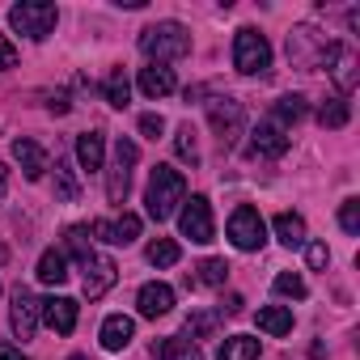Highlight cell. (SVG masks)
Masks as SVG:
<instances>
[{
	"label": "cell",
	"instance_id": "cell-1",
	"mask_svg": "<svg viewBox=\"0 0 360 360\" xmlns=\"http://www.w3.org/2000/svg\"><path fill=\"white\" fill-rule=\"evenodd\" d=\"M187 200V178L178 174L174 165H157L148 174V191H144V204H148V217L153 221H169Z\"/></svg>",
	"mask_w": 360,
	"mask_h": 360
},
{
	"label": "cell",
	"instance_id": "cell-2",
	"mask_svg": "<svg viewBox=\"0 0 360 360\" xmlns=\"http://www.w3.org/2000/svg\"><path fill=\"white\" fill-rule=\"evenodd\" d=\"M140 51L153 64H169V60H183L191 56V30L183 22H157L140 34Z\"/></svg>",
	"mask_w": 360,
	"mask_h": 360
},
{
	"label": "cell",
	"instance_id": "cell-3",
	"mask_svg": "<svg viewBox=\"0 0 360 360\" xmlns=\"http://www.w3.org/2000/svg\"><path fill=\"white\" fill-rule=\"evenodd\" d=\"M56 22H60V9L47 5V0H22V5L9 9V26H13L18 34L34 39V43H43V39L56 30Z\"/></svg>",
	"mask_w": 360,
	"mask_h": 360
},
{
	"label": "cell",
	"instance_id": "cell-4",
	"mask_svg": "<svg viewBox=\"0 0 360 360\" xmlns=\"http://www.w3.org/2000/svg\"><path fill=\"white\" fill-rule=\"evenodd\" d=\"M136 161H140V148H136V140H119L115 144V157H110V165H102L106 169V200L110 204H123L127 200V187H131V169H136Z\"/></svg>",
	"mask_w": 360,
	"mask_h": 360
},
{
	"label": "cell",
	"instance_id": "cell-5",
	"mask_svg": "<svg viewBox=\"0 0 360 360\" xmlns=\"http://www.w3.org/2000/svg\"><path fill=\"white\" fill-rule=\"evenodd\" d=\"M233 68L242 77H263L271 68V43L259 30H250V26L238 30V39H233Z\"/></svg>",
	"mask_w": 360,
	"mask_h": 360
},
{
	"label": "cell",
	"instance_id": "cell-6",
	"mask_svg": "<svg viewBox=\"0 0 360 360\" xmlns=\"http://www.w3.org/2000/svg\"><path fill=\"white\" fill-rule=\"evenodd\" d=\"M178 229H183V238H191L195 246H208L217 238V221H212V204L208 195H191L183 200V208H178Z\"/></svg>",
	"mask_w": 360,
	"mask_h": 360
},
{
	"label": "cell",
	"instance_id": "cell-7",
	"mask_svg": "<svg viewBox=\"0 0 360 360\" xmlns=\"http://www.w3.org/2000/svg\"><path fill=\"white\" fill-rule=\"evenodd\" d=\"M208 123H212L221 148H233L238 136L246 131V110H242L238 98H212V102H208Z\"/></svg>",
	"mask_w": 360,
	"mask_h": 360
},
{
	"label": "cell",
	"instance_id": "cell-8",
	"mask_svg": "<svg viewBox=\"0 0 360 360\" xmlns=\"http://www.w3.org/2000/svg\"><path fill=\"white\" fill-rule=\"evenodd\" d=\"M229 242H233L238 250H263V242H267V225H263L259 208H250V204L233 208V217H229Z\"/></svg>",
	"mask_w": 360,
	"mask_h": 360
},
{
	"label": "cell",
	"instance_id": "cell-9",
	"mask_svg": "<svg viewBox=\"0 0 360 360\" xmlns=\"http://www.w3.org/2000/svg\"><path fill=\"white\" fill-rule=\"evenodd\" d=\"M326 47H330V43H326L314 26H297V30L288 34V60H292L297 68H322Z\"/></svg>",
	"mask_w": 360,
	"mask_h": 360
},
{
	"label": "cell",
	"instance_id": "cell-10",
	"mask_svg": "<svg viewBox=\"0 0 360 360\" xmlns=\"http://www.w3.org/2000/svg\"><path fill=\"white\" fill-rule=\"evenodd\" d=\"M356 64H360V60H356V51H352V47H343V43H330V47H326L322 68L330 72V81L339 85V94H343V98H347V94L356 89V81H360Z\"/></svg>",
	"mask_w": 360,
	"mask_h": 360
},
{
	"label": "cell",
	"instance_id": "cell-11",
	"mask_svg": "<svg viewBox=\"0 0 360 360\" xmlns=\"http://www.w3.org/2000/svg\"><path fill=\"white\" fill-rule=\"evenodd\" d=\"M39 318H43V301L30 288H18L13 292V330H18V339H34Z\"/></svg>",
	"mask_w": 360,
	"mask_h": 360
},
{
	"label": "cell",
	"instance_id": "cell-12",
	"mask_svg": "<svg viewBox=\"0 0 360 360\" xmlns=\"http://www.w3.org/2000/svg\"><path fill=\"white\" fill-rule=\"evenodd\" d=\"M89 233L102 238V242H110V246H131L140 238V217L136 212H123L119 221H94Z\"/></svg>",
	"mask_w": 360,
	"mask_h": 360
},
{
	"label": "cell",
	"instance_id": "cell-13",
	"mask_svg": "<svg viewBox=\"0 0 360 360\" xmlns=\"http://www.w3.org/2000/svg\"><path fill=\"white\" fill-rule=\"evenodd\" d=\"M81 271H85V280H81V284H85V297H89V301H94V297H102V292L119 280V267H115L110 259H102V255H94Z\"/></svg>",
	"mask_w": 360,
	"mask_h": 360
},
{
	"label": "cell",
	"instance_id": "cell-14",
	"mask_svg": "<svg viewBox=\"0 0 360 360\" xmlns=\"http://www.w3.org/2000/svg\"><path fill=\"white\" fill-rule=\"evenodd\" d=\"M250 153H255V157H271V161H276V157H284V153H288V136H284L276 123H259V127L250 131Z\"/></svg>",
	"mask_w": 360,
	"mask_h": 360
},
{
	"label": "cell",
	"instance_id": "cell-15",
	"mask_svg": "<svg viewBox=\"0 0 360 360\" xmlns=\"http://www.w3.org/2000/svg\"><path fill=\"white\" fill-rule=\"evenodd\" d=\"M43 318L56 335H72L77 330V301L72 297H51V301H43Z\"/></svg>",
	"mask_w": 360,
	"mask_h": 360
},
{
	"label": "cell",
	"instance_id": "cell-16",
	"mask_svg": "<svg viewBox=\"0 0 360 360\" xmlns=\"http://www.w3.org/2000/svg\"><path fill=\"white\" fill-rule=\"evenodd\" d=\"M136 305H140L144 318H165L174 309V288L169 284H144L140 297H136Z\"/></svg>",
	"mask_w": 360,
	"mask_h": 360
},
{
	"label": "cell",
	"instance_id": "cell-17",
	"mask_svg": "<svg viewBox=\"0 0 360 360\" xmlns=\"http://www.w3.org/2000/svg\"><path fill=\"white\" fill-rule=\"evenodd\" d=\"M13 157H18V165H22V174L30 178V183H39V178L47 174V153L34 144V140H13Z\"/></svg>",
	"mask_w": 360,
	"mask_h": 360
},
{
	"label": "cell",
	"instance_id": "cell-18",
	"mask_svg": "<svg viewBox=\"0 0 360 360\" xmlns=\"http://www.w3.org/2000/svg\"><path fill=\"white\" fill-rule=\"evenodd\" d=\"M174 68L169 64H148V68H140V94L144 98H165V94H174Z\"/></svg>",
	"mask_w": 360,
	"mask_h": 360
},
{
	"label": "cell",
	"instance_id": "cell-19",
	"mask_svg": "<svg viewBox=\"0 0 360 360\" xmlns=\"http://www.w3.org/2000/svg\"><path fill=\"white\" fill-rule=\"evenodd\" d=\"M102 157H106V136L102 131H81L77 136V161L85 174H98L102 169Z\"/></svg>",
	"mask_w": 360,
	"mask_h": 360
},
{
	"label": "cell",
	"instance_id": "cell-20",
	"mask_svg": "<svg viewBox=\"0 0 360 360\" xmlns=\"http://www.w3.org/2000/svg\"><path fill=\"white\" fill-rule=\"evenodd\" d=\"M131 335H136V322H131L127 314H110V318L102 322V347H106V352H123V347L131 343Z\"/></svg>",
	"mask_w": 360,
	"mask_h": 360
},
{
	"label": "cell",
	"instance_id": "cell-21",
	"mask_svg": "<svg viewBox=\"0 0 360 360\" xmlns=\"http://www.w3.org/2000/svg\"><path fill=\"white\" fill-rule=\"evenodd\" d=\"M153 360H204L200 347L183 335H169V339H157L153 343Z\"/></svg>",
	"mask_w": 360,
	"mask_h": 360
},
{
	"label": "cell",
	"instance_id": "cell-22",
	"mask_svg": "<svg viewBox=\"0 0 360 360\" xmlns=\"http://www.w3.org/2000/svg\"><path fill=\"white\" fill-rule=\"evenodd\" d=\"M225 276H229V263L225 259H204L195 267V276H187V284H195V288H221Z\"/></svg>",
	"mask_w": 360,
	"mask_h": 360
},
{
	"label": "cell",
	"instance_id": "cell-23",
	"mask_svg": "<svg viewBox=\"0 0 360 360\" xmlns=\"http://www.w3.org/2000/svg\"><path fill=\"white\" fill-rule=\"evenodd\" d=\"M102 94H106V102H110L115 110H123V106L131 102V81H127V72H123V68H110V77L102 81Z\"/></svg>",
	"mask_w": 360,
	"mask_h": 360
},
{
	"label": "cell",
	"instance_id": "cell-24",
	"mask_svg": "<svg viewBox=\"0 0 360 360\" xmlns=\"http://www.w3.org/2000/svg\"><path fill=\"white\" fill-rule=\"evenodd\" d=\"M276 238H280L288 250L305 246V221H301L297 212H280V217H276Z\"/></svg>",
	"mask_w": 360,
	"mask_h": 360
},
{
	"label": "cell",
	"instance_id": "cell-25",
	"mask_svg": "<svg viewBox=\"0 0 360 360\" xmlns=\"http://www.w3.org/2000/svg\"><path fill=\"white\" fill-rule=\"evenodd\" d=\"M39 280H43V284H64V280H68V255H64V250H43V259H39Z\"/></svg>",
	"mask_w": 360,
	"mask_h": 360
},
{
	"label": "cell",
	"instance_id": "cell-26",
	"mask_svg": "<svg viewBox=\"0 0 360 360\" xmlns=\"http://www.w3.org/2000/svg\"><path fill=\"white\" fill-rule=\"evenodd\" d=\"M217 360H259V339L250 335H229L217 352Z\"/></svg>",
	"mask_w": 360,
	"mask_h": 360
},
{
	"label": "cell",
	"instance_id": "cell-27",
	"mask_svg": "<svg viewBox=\"0 0 360 360\" xmlns=\"http://www.w3.org/2000/svg\"><path fill=\"white\" fill-rule=\"evenodd\" d=\"M259 330H267V335H288V330H292V309H288V305H267V309H259Z\"/></svg>",
	"mask_w": 360,
	"mask_h": 360
},
{
	"label": "cell",
	"instance_id": "cell-28",
	"mask_svg": "<svg viewBox=\"0 0 360 360\" xmlns=\"http://www.w3.org/2000/svg\"><path fill=\"white\" fill-rule=\"evenodd\" d=\"M271 115H276V127L284 131V127H292V123H301V119H305V98H301V94H288V98H280V102H276V110H271Z\"/></svg>",
	"mask_w": 360,
	"mask_h": 360
},
{
	"label": "cell",
	"instance_id": "cell-29",
	"mask_svg": "<svg viewBox=\"0 0 360 360\" xmlns=\"http://www.w3.org/2000/svg\"><path fill=\"white\" fill-rule=\"evenodd\" d=\"M217 326H221V309H195V314L187 318V335H191V343H195V339H212Z\"/></svg>",
	"mask_w": 360,
	"mask_h": 360
},
{
	"label": "cell",
	"instance_id": "cell-30",
	"mask_svg": "<svg viewBox=\"0 0 360 360\" xmlns=\"http://www.w3.org/2000/svg\"><path fill=\"white\" fill-rule=\"evenodd\" d=\"M174 148H178V157H183L187 165H200V140H195L191 123H183V127L174 131Z\"/></svg>",
	"mask_w": 360,
	"mask_h": 360
},
{
	"label": "cell",
	"instance_id": "cell-31",
	"mask_svg": "<svg viewBox=\"0 0 360 360\" xmlns=\"http://www.w3.org/2000/svg\"><path fill=\"white\" fill-rule=\"evenodd\" d=\"M144 255H148V263H153V267H174L183 250H178V242H174V238H157V242H148V250H144Z\"/></svg>",
	"mask_w": 360,
	"mask_h": 360
},
{
	"label": "cell",
	"instance_id": "cell-32",
	"mask_svg": "<svg viewBox=\"0 0 360 360\" xmlns=\"http://www.w3.org/2000/svg\"><path fill=\"white\" fill-rule=\"evenodd\" d=\"M347 119H352L347 98H326V102H322V110H318V123H322V127H343Z\"/></svg>",
	"mask_w": 360,
	"mask_h": 360
},
{
	"label": "cell",
	"instance_id": "cell-33",
	"mask_svg": "<svg viewBox=\"0 0 360 360\" xmlns=\"http://www.w3.org/2000/svg\"><path fill=\"white\" fill-rule=\"evenodd\" d=\"M64 242H68V250L77 255V263H81V267L94 259V246H89V229H85V225H72V229L64 233Z\"/></svg>",
	"mask_w": 360,
	"mask_h": 360
},
{
	"label": "cell",
	"instance_id": "cell-34",
	"mask_svg": "<svg viewBox=\"0 0 360 360\" xmlns=\"http://www.w3.org/2000/svg\"><path fill=\"white\" fill-rule=\"evenodd\" d=\"M77 195H81V187H77V178L68 174V161H56V200L72 204Z\"/></svg>",
	"mask_w": 360,
	"mask_h": 360
},
{
	"label": "cell",
	"instance_id": "cell-35",
	"mask_svg": "<svg viewBox=\"0 0 360 360\" xmlns=\"http://www.w3.org/2000/svg\"><path fill=\"white\" fill-rule=\"evenodd\" d=\"M271 288H276L280 297H292V301H301V297L309 292V288H305V280H301L297 271H280V276L271 280Z\"/></svg>",
	"mask_w": 360,
	"mask_h": 360
},
{
	"label": "cell",
	"instance_id": "cell-36",
	"mask_svg": "<svg viewBox=\"0 0 360 360\" xmlns=\"http://www.w3.org/2000/svg\"><path fill=\"white\" fill-rule=\"evenodd\" d=\"M339 225L347 233H360V200H343L339 204Z\"/></svg>",
	"mask_w": 360,
	"mask_h": 360
},
{
	"label": "cell",
	"instance_id": "cell-37",
	"mask_svg": "<svg viewBox=\"0 0 360 360\" xmlns=\"http://www.w3.org/2000/svg\"><path fill=\"white\" fill-rule=\"evenodd\" d=\"M305 259H309V267H314V271H322V267L330 263V250H326L322 242H309V246H305Z\"/></svg>",
	"mask_w": 360,
	"mask_h": 360
},
{
	"label": "cell",
	"instance_id": "cell-38",
	"mask_svg": "<svg viewBox=\"0 0 360 360\" xmlns=\"http://www.w3.org/2000/svg\"><path fill=\"white\" fill-rule=\"evenodd\" d=\"M140 131H144L148 140H157V136L165 131V119H161V115H140Z\"/></svg>",
	"mask_w": 360,
	"mask_h": 360
},
{
	"label": "cell",
	"instance_id": "cell-39",
	"mask_svg": "<svg viewBox=\"0 0 360 360\" xmlns=\"http://www.w3.org/2000/svg\"><path fill=\"white\" fill-rule=\"evenodd\" d=\"M18 64V47L5 39V34H0V72H5V68H13Z\"/></svg>",
	"mask_w": 360,
	"mask_h": 360
},
{
	"label": "cell",
	"instance_id": "cell-40",
	"mask_svg": "<svg viewBox=\"0 0 360 360\" xmlns=\"http://www.w3.org/2000/svg\"><path fill=\"white\" fill-rule=\"evenodd\" d=\"M47 110H51V115H68V94H56V98L47 102Z\"/></svg>",
	"mask_w": 360,
	"mask_h": 360
},
{
	"label": "cell",
	"instance_id": "cell-41",
	"mask_svg": "<svg viewBox=\"0 0 360 360\" xmlns=\"http://www.w3.org/2000/svg\"><path fill=\"white\" fill-rule=\"evenodd\" d=\"M221 314H242V297H238V292H229V297H225V305H221Z\"/></svg>",
	"mask_w": 360,
	"mask_h": 360
},
{
	"label": "cell",
	"instance_id": "cell-42",
	"mask_svg": "<svg viewBox=\"0 0 360 360\" xmlns=\"http://www.w3.org/2000/svg\"><path fill=\"white\" fill-rule=\"evenodd\" d=\"M0 360H30V356H22V352L9 347V343H0Z\"/></svg>",
	"mask_w": 360,
	"mask_h": 360
},
{
	"label": "cell",
	"instance_id": "cell-43",
	"mask_svg": "<svg viewBox=\"0 0 360 360\" xmlns=\"http://www.w3.org/2000/svg\"><path fill=\"white\" fill-rule=\"evenodd\" d=\"M5 191H9V169L0 165V200H5Z\"/></svg>",
	"mask_w": 360,
	"mask_h": 360
},
{
	"label": "cell",
	"instance_id": "cell-44",
	"mask_svg": "<svg viewBox=\"0 0 360 360\" xmlns=\"http://www.w3.org/2000/svg\"><path fill=\"white\" fill-rule=\"evenodd\" d=\"M0 263H9V246H0Z\"/></svg>",
	"mask_w": 360,
	"mask_h": 360
},
{
	"label": "cell",
	"instance_id": "cell-45",
	"mask_svg": "<svg viewBox=\"0 0 360 360\" xmlns=\"http://www.w3.org/2000/svg\"><path fill=\"white\" fill-rule=\"evenodd\" d=\"M68 360H85V356H68Z\"/></svg>",
	"mask_w": 360,
	"mask_h": 360
}]
</instances>
